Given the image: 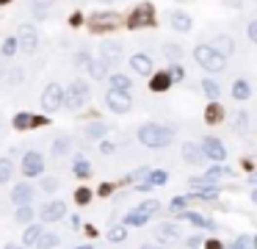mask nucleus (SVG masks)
Instances as JSON below:
<instances>
[{"label": "nucleus", "instance_id": "1", "mask_svg": "<svg viewBox=\"0 0 257 249\" xmlns=\"http://www.w3.org/2000/svg\"><path fill=\"white\" fill-rule=\"evenodd\" d=\"M171 136H174V130L171 128H163V125H141L138 128V141L144 147H149V150H163V147L171 141Z\"/></svg>", "mask_w": 257, "mask_h": 249}, {"label": "nucleus", "instance_id": "2", "mask_svg": "<svg viewBox=\"0 0 257 249\" xmlns=\"http://www.w3.org/2000/svg\"><path fill=\"white\" fill-rule=\"evenodd\" d=\"M194 58H197V64L202 69H207V72H221V69L227 67V58H221V56H219L210 44H197Z\"/></svg>", "mask_w": 257, "mask_h": 249}, {"label": "nucleus", "instance_id": "3", "mask_svg": "<svg viewBox=\"0 0 257 249\" xmlns=\"http://www.w3.org/2000/svg\"><path fill=\"white\" fill-rule=\"evenodd\" d=\"M86 103H89V83H86V80H75V83L64 92V105L72 108V111H77V108H83Z\"/></svg>", "mask_w": 257, "mask_h": 249}, {"label": "nucleus", "instance_id": "4", "mask_svg": "<svg viewBox=\"0 0 257 249\" xmlns=\"http://www.w3.org/2000/svg\"><path fill=\"white\" fill-rule=\"evenodd\" d=\"M89 25H92V31L94 34H100V31H116V28L125 25V17L122 14H116V11H105V14H94V17L89 19Z\"/></svg>", "mask_w": 257, "mask_h": 249}, {"label": "nucleus", "instance_id": "5", "mask_svg": "<svg viewBox=\"0 0 257 249\" xmlns=\"http://www.w3.org/2000/svg\"><path fill=\"white\" fill-rule=\"evenodd\" d=\"M61 105H64V89L58 83H47L42 92V108L50 114V111H58Z\"/></svg>", "mask_w": 257, "mask_h": 249}, {"label": "nucleus", "instance_id": "6", "mask_svg": "<svg viewBox=\"0 0 257 249\" xmlns=\"http://www.w3.org/2000/svg\"><path fill=\"white\" fill-rule=\"evenodd\" d=\"M17 47L22 53H36V47H39V36H36V28L34 25H19V31H17Z\"/></svg>", "mask_w": 257, "mask_h": 249}, {"label": "nucleus", "instance_id": "7", "mask_svg": "<svg viewBox=\"0 0 257 249\" xmlns=\"http://www.w3.org/2000/svg\"><path fill=\"white\" fill-rule=\"evenodd\" d=\"M152 22H155V9L149 3H141L128 17V28H144V25H152Z\"/></svg>", "mask_w": 257, "mask_h": 249}, {"label": "nucleus", "instance_id": "8", "mask_svg": "<svg viewBox=\"0 0 257 249\" xmlns=\"http://www.w3.org/2000/svg\"><path fill=\"white\" fill-rule=\"evenodd\" d=\"M105 103H108V108H111L113 114H128L130 111V105H133V100H130L128 92H108L105 95Z\"/></svg>", "mask_w": 257, "mask_h": 249}, {"label": "nucleus", "instance_id": "9", "mask_svg": "<svg viewBox=\"0 0 257 249\" xmlns=\"http://www.w3.org/2000/svg\"><path fill=\"white\" fill-rule=\"evenodd\" d=\"M44 172V158L36 150H31V153H25V158H22V174L25 177H36V174Z\"/></svg>", "mask_w": 257, "mask_h": 249}, {"label": "nucleus", "instance_id": "10", "mask_svg": "<svg viewBox=\"0 0 257 249\" xmlns=\"http://www.w3.org/2000/svg\"><path fill=\"white\" fill-rule=\"evenodd\" d=\"M199 150H202V155L210 158V161H224V158H227V147H224L219 138H213V136H207Z\"/></svg>", "mask_w": 257, "mask_h": 249}, {"label": "nucleus", "instance_id": "11", "mask_svg": "<svg viewBox=\"0 0 257 249\" xmlns=\"http://www.w3.org/2000/svg\"><path fill=\"white\" fill-rule=\"evenodd\" d=\"M100 56H103L100 61H103L105 67H108V64H116V61H122L125 50H122V44H119V42H111V39H108V42L100 44Z\"/></svg>", "mask_w": 257, "mask_h": 249}, {"label": "nucleus", "instance_id": "12", "mask_svg": "<svg viewBox=\"0 0 257 249\" xmlns=\"http://www.w3.org/2000/svg\"><path fill=\"white\" fill-rule=\"evenodd\" d=\"M31 199H34V189L28 186V183H19V186H14V191H11V202L14 205H31Z\"/></svg>", "mask_w": 257, "mask_h": 249}, {"label": "nucleus", "instance_id": "13", "mask_svg": "<svg viewBox=\"0 0 257 249\" xmlns=\"http://www.w3.org/2000/svg\"><path fill=\"white\" fill-rule=\"evenodd\" d=\"M171 28L174 31H180V34H188L191 28H194V19H191V14H185V11H171Z\"/></svg>", "mask_w": 257, "mask_h": 249}, {"label": "nucleus", "instance_id": "14", "mask_svg": "<svg viewBox=\"0 0 257 249\" xmlns=\"http://www.w3.org/2000/svg\"><path fill=\"white\" fill-rule=\"evenodd\" d=\"M130 64H133V69H136L138 75H152V58L147 53H136L130 58Z\"/></svg>", "mask_w": 257, "mask_h": 249}, {"label": "nucleus", "instance_id": "15", "mask_svg": "<svg viewBox=\"0 0 257 249\" xmlns=\"http://www.w3.org/2000/svg\"><path fill=\"white\" fill-rule=\"evenodd\" d=\"M64 216H67V205H64V202H50V205L42 211L44 222H58V219H64Z\"/></svg>", "mask_w": 257, "mask_h": 249}, {"label": "nucleus", "instance_id": "16", "mask_svg": "<svg viewBox=\"0 0 257 249\" xmlns=\"http://www.w3.org/2000/svg\"><path fill=\"white\" fill-rule=\"evenodd\" d=\"M210 47H213V50L219 53L221 58H230V56H232V50H235V44H232V39H230V36H224V34H221V36H216Z\"/></svg>", "mask_w": 257, "mask_h": 249}, {"label": "nucleus", "instance_id": "17", "mask_svg": "<svg viewBox=\"0 0 257 249\" xmlns=\"http://www.w3.org/2000/svg\"><path fill=\"white\" fill-rule=\"evenodd\" d=\"M183 158H185L188 163H202V161H205V155H202L199 144H191V141L183 144Z\"/></svg>", "mask_w": 257, "mask_h": 249}, {"label": "nucleus", "instance_id": "18", "mask_svg": "<svg viewBox=\"0 0 257 249\" xmlns=\"http://www.w3.org/2000/svg\"><path fill=\"white\" fill-rule=\"evenodd\" d=\"M171 83H174V80L169 77V72H155L152 80H149V89H152V92H166Z\"/></svg>", "mask_w": 257, "mask_h": 249}, {"label": "nucleus", "instance_id": "19", "mask_svg": "<svg viewBox=\"0 0 257 249\" xmlns=\"http://www.w3.org/2000/svg\"><path fill=\"white\" fill-rule=\"evenodd\" d=\"M232 97H235L238 103H246L249 97H252V86H249V80H235V83H232Z\"/></svg>", "mask_w": 257, "mask_h": 249}, {"label": "nucleus", "instance_id": "20", "mask_svg": "<svg viewBox=\"0 0 257 249\" xmlns=\"http://www.w3.org/2000/svg\"><path fill=\"white\" fill-rule=\"evenodd\" d=\"M202 92L207 95L210 103H219V97H221V89H219V83H216L213 77H205V80H202Z\"/></svg>", "mask_w": 257, "mask_h": 249}, {"label": "nucleus", "instance_id": "21", "mask_svg": "<svg viewBox=\"0 0 257 249\" xmlns=\"http://www.w3.org/2000/svg\"><path fill=\"white\" fill-rule=\"evenodd\" d=\"M219 177H232V169H227V166H210V169L205 172L207 183H216Z\"/></svg>", "mask_w": 257, "mask_h": 249}, {"label": "nucleus", "instance_id": "22", "mask_svg": "<svg viewBox=\"0 0 257 249\" xmlns=\"http://www.w3.org/2000/svg\"><path fill=\"white\" fill-rule=\"evenodd\" d=\"M72 172H75L77 177H89V174H92V163L86 161L83 155H77L75 163H72Z\"/></svg>", "mask_w": 257, "mask_h": 249}, {"label": "nucleus", "instance_id": "23", "mask_svg": "<svg viewBox=\"0 0 257 249\" xmlns=\"http://www.w3.org/2000/svg\"><path fill=\"white\" fill-rule=\"evenodd\" d=\"M42 224H28L25 235H22V241H25V247H34L36 241H39V235H42Z\"/></svg>", "mask_w": 257, "mask_h": 249}, {"label": "nucleus", "instance_id": "24", "mask_svg": "<svg viewBox=\"0 0 257 249\" xmlns=\"http://www.w3.org/2000/svg\"><path fill=\"white\" fill-rule=\"evenodd\" d=\"M130 83H133V80H130L128 75H122V72L111 75V89H113V92H128V89H130Z\"/></svg>", "mask_w": 257, "mask_h": 249}, {"label": "nucleus", "instance_id": "25", "mask_svg": "<svg viewBox=\"0 0 257 249\" xmlns=\"http://www.w3.org/2000/svg\"><path fill=\"white\" fill-rule=\"evenodd\" d=\"M89 72H92V77H94V80H103V77L108 75V67H105L100 58H94V61H89Z\"/></svg>", "mask_w": 257, "mask_h": 249}, {"label": "nucleus", "instance_id": "26", "mask_svg": "<svg viewBox=\"0 0 257 249\" xmlns=\"http://www.w3.org/2000/svg\"><path fill=\"white\" fill-rule=\"evenodd\" d=\"M50 3L53 0H31V9H34V14L39 19H44L47 14H50Z\"/></svg>", "mask_w": 257, "mask_h": 249}, {"label": "nucleus", "instance_id": "27", "mask_svg": "<svg viewBox=\"0 0 257 249\" xmlns=\"http://www.w3.org/2000/svg\"><path fill=\"white\" fill-rule=\"evenodd\" d=\"M158 235H161V241H171V238L180 235V227L177 224H161L158 227Z\"/></svg>", "mask_w": 257, "mask_h": 249}, {"label": "nucleus", "instance_id": "28", "mask_svg": "<svg viewBox=\"0 0 257 249\" xmlns=\"http://www.w3.org/2000/svg\"><path fill=\"white\" fill-rule=\"evenodd\" d=\"M55 244H58V235L55 232H42L39 241H36V249H53Z\"/></svg>", "mask_w": 257, "mask_h": 249}, {"label": "nucleus", "instance_id": "29", "mask_svg": "<svg viewBox=\"0 0 257 249\" xmlns=\"http://www.w3.org/2000/svg\"><path fill=\"white\" fill-rule=\"evenodd\" d=\"M180 219H188V222L199 224V227H207V230H213V222H210V219H205V216H199V213H191V211L180 213Z\"/></svg>", "mask_w": 257, "mask_h": 249}, {"label": "nucleus", "instance_id": "30", "mask_svg": "<svg viewBox=\"0 0 257 249\" xmlns=\"http://www.w3.org/2000/svg\"><path fill=\"white\" fill-rule=\"evenodd\" d=\"M105 130H108V125H103V122H94V125H89V128H86L83 133H86L89 138H100V141H103Z\"/></svg>", "mask_w": 257, "mask_h": 249}, {"label": "nucleus", "instance_id": "31", "mask_svg": "<svg viewBox=\"0 0 257 249\" xmlns=\"http://www.w3.org/2000/svg\"><path fill=\"white\" fill-rule=\"evenodd\" d=\"M11 172H14V163H11L9 158H0V186H3V183H9Z\"/></svg>", "mask_w": 257, "mask_h": 249}, {"label": "nucleus", "instance_id": "32", "mask_svg": "<svg viewBox=\"0 0 257 249\" xmlns=\"http://www.w3.org/2000/svg\"><path fill=\"white\" fill-rule=\"evenodd\" d=\"M221 116H224V111H221V105H219V103H210V105H207V111H205V119L210 122V125H213V122H219V119H221Z\"/></svg>", "mask_w": 257, "mask_h": 249}, {"label": "nucleus", "instance_id": "33", "mask_svg": "<svg viewBox=\"0 0 257 249\" xmlns=\"http://www.w3.org/2000/svg\"><path fill=\"white\" fill-rule=\"evenodd\" d=\"M69 153V138H55V141H53V155H55V158H61V155H67Z\"/></svg>", "mask_w": 257, "mask_h": 249}, {"label": "nucleus", "instance_id": "34", "mask_svg": "<svg viewBox=\"0 0 257 249\" xmlns=\"http://www.w3.org/2000/svg\"><path fill=\"white\" fill-rule=\"evenodd\" d=\"M14 219H17V222H22V224H28L31 219H34V208H31V205H19L17 213H14Z\"/></svg>", "mask_w": 257, "mask_h": 249}, {"label": "nucleus", "instance_id": "35", "mask_svg": "<svg viewBox=\"0 0 257 249\" xmlns=\"http://www.w3.org/2000/svg\"><path fill=\"white\" fill-rule=\"evenodd\" d=\"M141 224H147V216L136 211V213L125 216V224H122V227H141Z\"/></svg>", "mask_w": 257, "mask_h": 249}, {"label": "nucleus", "instance_id": "36", "mask_svg": "<svg viewBox=\"0 0 257 249\" xmlns=\"http://www.w3.org/2000/svg\"><path fill=\"white\" fill-rule=\"evenodd\" d=\"M158 208H161V205H158V199H147V202H141V205H138V213H144L147 219H149Z\"/></svg>", "mask_w": 257, "mask_h": 249}, {"label": "nucleus", "instance_id": "37", "mask_svg": "<svg viewBox=\"0 0 257 249\" xmlns=\"http://www.w3.org/2000/svg\"><path fill=\"white\" fill-rule=\"evenodd\" d=\"M128 238V227H111V232H108V241H113V244H119V241Z\"/></svg>", "mask_w": 257, "mask_h": 249}, {"label": "nucleus", "instance_id": "38", "mask_svg": "<svg viewBox=\"0 0 257 249\" xmlns=\"http://www.w3.org/2000/svg\"><path fill=\"white\" fill-rule=\"evenodd\" d=\"M14 128L17 130H28L31 128V114H14Z\"/></svg>", "mask_w": 257, "mask_h": 249}, {"label": "nucleus", "instance_id": "39", "mask_svg": "<svg viewBox=\"0 0 257 249\" xmlns=\"http://www.w3.org/2000/svg\"><path fill=\"white\" fill-rule=\"evenodd\" d=\"M17 50H19V47H17V39H14V36H9V39L3 42V56H6V58H11Z\"/></svg>", "mask_w": 257, "mask_h": 249}, {"label": "nucleus", "instance_id": "40", "mask_svg": "<svg viewBox=\"0 0 257 249\" xmlns=\"http://www.w3.org/2000/svg\"><path fill=\"white\" fill-rule=\"evenodd\" d=\"M163 53H166V58H171V61H180V56H183V50L177 47V44H166Z\"/></svg>", "mask_w": 257, "mask_h": 249}, {"label": "nucleus", "instance_id": "41", "mask_svg": "<svg viewBox=\"0 0 257 249\" xmlns=\"http://www.w3.org/2000/svg\"><path fill=\"white\" fill-rule=\"evenodd\" d=\"M147 183H149V186H161V183H166V172H149L147 174Z\"/></svg>", "mask_w": 257, "mask_h": 249}, {"label": "nucleus", "instance_id": "42", "mask_svg": "<svg viewBox=\"0 0 257 249\" xmlns=\"http://www.w3.org/2000/svg\"><path fill=\"white\" fill-rule=\"evenodd\" d=\"M89 199H92V191H89V189H80V191H75V202H77V205H86Z\"/></svg>", "mask_w": 257, "mask_h": 249}, {"label": "nucleus", "instance_id": "43", "mask_svg": "<svg viewBox=\"0 0 257 249\" xmlns=\"http://www.w3.org/2000/svg\"><path fill=\"white\" fill-rule=\"evenodd\" d=\"M232 249H252V238H249V235H240V238L232 244Z\"/></svg>", "mask_w": 257, "mask_h": 249}, {"label": "nucleus", "instance_id": "44", "mask_svg": "<svg viewBox=\"0 0 257 249\" xmlns=\"http://www.w3.org/2000/svg\"><path fill=\"white\" fill-rule=\"evenodd\" d=\"M22 77H25V72H22V69H11V72H9V83H14V86H17V83H22Z\"/></svg>", "mask_w": 257, "mask_h": 249}, {"label": "nucleus", "instance_id": "45", "mask_svg": "<svg viewBox=\"0 0 257 249\" xmlns=\"http://www.w3.org/2000/svg\"><path fill=\"white\" fill-rule=\"evenodd\" d=\"M89 61H92V56H89V53H77V56H75V64H77V67H89Z\"/></svg>", "mask_w": 257, "mask_h": 249}, {"label": "nucleus", "instance_id": "46", "mask_svg": "<svg viewBox=\"0 0 257 249\" xmlns=\"http://www.w3.org/2000/svg\"><path fill=\"white\" fill-rule=\"evenodd\" d=\"M100 153L113 155V153H116V144H111V141H100Z\"/></svg>", "mask_w": 257, "mask_h": 249}, {"label": "nucleus", "instance_id": "47", "mask_svg": "<svg viewBox=\"0 0 257 249\" xmlns=\"http://www.w3.org/2000/svg\"><path fill=\"white\" fill-rule=\"evenodd\" d=\"M246 122H249V116H246L243 111H240V114H238V130H240V133H246V130H249Z\"/></svg>", "mask_w": 257, "mask_h": 249}, {"label": "nucleus", "instance_id": "48", "mask_svg": "<svg viewBox=\"0 0 257 249\" xmlns=\"http://www.w3.org/2000/svg\"><path fill=\"white\" fill-rule=\"evenodd\" d=\"M47 125V116H31V128H44Z\"/></svg>", "mask_w": 257, "mask_h": 249}, {"label": "nucleus", "instance_id": "49", "mask_svg": "<svg viewBox=\"0 0 257 249\" xmlns=\"http://www.w3.org/2000/svg\"><path fill=\"white\" fill-rule=\"evenodd\" d=\"M58 189V180H55V177H47V180H44V191H55Z\"/></svg>", "mask_w": 257, "mask_h": 249}, {"label": "nucleus", "instance_id": "50", "mask_svg": "<svg viewBox=\"0 0 257 249\" xmlns=\"http://www.w3.org/2000/svg\"><path fill=\"white\" fill-rule=\"evenodd\" d=\"M185 202H188V197H177L174 202H171V208H174V211H183V208H185Z\"/></svg>", "mask_w": 257, "mask_h": 249}, {"label": "nucleus", "instance_id": "51", "mask_svg": "<svg viewBox=\"0 0 257 249\" xmlns=\"http://www.w3.org/2000/svg\"><path fill=\"white\" fill-rule=\"evenodd\" d=\"M246 34H249V39H252V42H257V22H249Z\"/></svg>", "mask_w": 257, "mask_h": 249}, {"label": "nucleus", "instance_id": "52", "mask_svg": "<svg viewBox=\"0 0 257 249\" xmlns=\"http://www.w3.org/2000/svg\"><path fill=\"white\" fill-rule=\"evenodd\" d=\"M111 191H113V186H111V183H103V186H100V197H108Z\"/></svg>", "mask_w": 257, "mask_h": 249}, {"label": "nucleus", "instance_id": "53", "mask_svg": "<svg viewBox=\"0 0 257 249\" xmlns=\"http://www.w3.org/2000/svg\"><path fill=\"white\" fill-rule=\"evenodd\" d=\"M207 249H224V247L219 244V241H207Z\"/></svg>", "mask_w": 257, "mask_h": 249}, {"label": "nucleus", "instance_id": "54", "mask_svg": "<svg viewBox=\"0 0 257 249\" xmlns=\"http://www.w3.org/2000/svg\"><path fill=\"white\" fill-rule=\"evenodd\" d=\"M141 249H163V247H158V244H141Z\"/></svg>", "mask_w": 257, "mask_h": 249}, {"label": "nucleus", "instance_id": "55", "mask_svg": "<svg viewBox=\"0 0 257 249\" xmlns=\"http://www.w3.org/2000/svg\"><path fill=\"white\" fill-rule=\"evenodd\" d=\"M9 3H11V0H0V6H9Z\"/></svg>", "mask_w": 257, "mask_h": 249}, {"label": "nucleus", "instance_id": "56", "mask_svg": "<svg viewBox=\"0 0 257 249\" xmlns=\"http://www.w3.org/2000/svg\"><path fill=\"white\" fill-rule=\"evenodd\" d=\"M6 249H22V247H14V244H9V247H6Z\"/></svg>", "mask_w": 257, "mask_h": 249}, {"label": "nucleus", "instance_id": "57", "mask_svg": "<svg viewBox=\"0 0 257 249\" xmlns=\"http://www.w3.org/2000/svg\"><path fill=\"white\" fill-rule=\"evenodd\" d=\"M75 249H94V247H75Z\"/></svg>", "mask_w": 257, "mask_h": 249}, {"label": "nucleus", "instance_id": "58", "mask_svg": "<svg viewBox=\"0 0 257 249\" xmlns=\"http://www.w3.org/2000/svg\"><path fill=\"white\" fill-rule=\"evenodd\" d=\"M100 3H111V0H100Z\"/></svg>", "mask_w": 257, "mask_h": 249}, {"label": "nucleus", "instance_id": "59", "mask_svg": "<svg viewBox=\"0 0 257 249\" xmlns=\"http://www.w3.org/2000/svg\"><path fill=\"white\" fill-rule=\"evenodd\" d=\"M0 75H3V67H0Z\"/></svg>", "mask_w": 257, "mask_h": 249}]
</instances>
